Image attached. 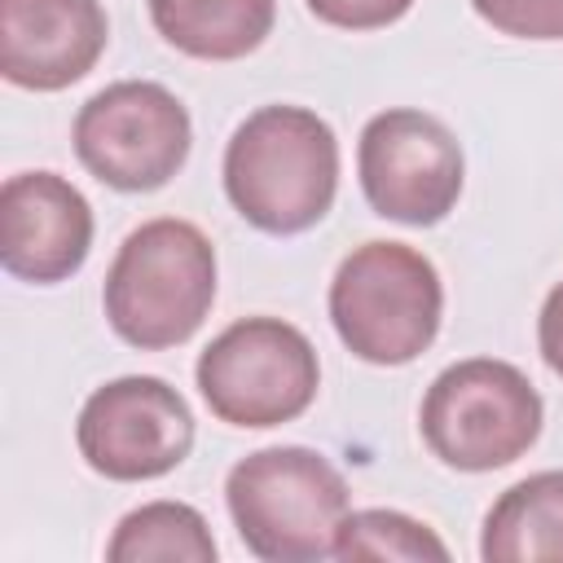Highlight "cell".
I'll return each instance as SVG.
<instances>
[{
    "label": "cell",
    "instance_id": "5bb4252c",
    "mask_svg": "<svg viewBox=\"0 0 563 563\" xmlns=\"http://www.w3.org/2000/svg\"><path fill=\"white\" fill-rule=\"evenodd\" d=\"M220 554L207 519L185 501H145L128 510L106 541L110 563H211Z\"/></svg>",
    "mask_w": 563,
    "mask_h": 563
},
{
    "label": "cell",
    "instance_id": "2e32d148",
    "mask_svg": "<svg viewBox=\"0 0 563 563\" xmlns=\"http://www.w3.org/2000/svg\"><path fill=\"white\" fill-rule=\"evenodd\" d=\"M471 9L515 40H563V0H471Z\"/></svg>",
    "mask_w": 563,
    "mask_h": 563
},
{
    "label": "cell",
    "instance_id": "30bf717a",
    "mask_svg": "<svg viewBox=\"0 0 563 563\" xmlns=\"http://www.w3.org/2000/svg\"><path fill=\"white\" fill-rule=\"evenodd\" d=\"M92 251V207L57 172H18L0 189V264L4 273L57 286Z\"/></svg>",
    "mask_w": 563,
    "mask_h": 563
},
{
    "label": "cell",
    "instance_id": "9a60e30c",
    "mask_svg": "<svg viewBox=\"0 0 563 563\" xmlns=\"http://www.w3.org/2000/svg\"><path fill=\"white\" fill-rule=\"evenodd\" d=\"M334 559H343V563H356V559H405V563L435 559V563H444L449 545L422 519H413L405 510L369 506V510L343 515L339 537H334Z\"/></svg>",
    "mask_w": 563,
    "mask_h": 563
},
{
    "label": "cell",
    "instance_id": "ac0fdd59",
    "mask_svg": "<svg viewBox=\"0 0 563 563\" xmlns=\"http://www.w3.org/2000/svg\"><path fill=\"white\" fill-rule=\"evenodd\" d=\"M537 347H541V361L563 378V282H554L550 295H545V303H541Z\"/></svg>",
    "mask_w": 563,
    "mask_h": 563
},
{
    "label": "cell",
    "instance_id": "4fadbf2b",
    "mask_svg": "<svg viewBox=\"0 0 563 563\" xmlns=\"http://www.w3.org/2000/svg\"><path fill=\"white\" fill-rule=\"evenodd\" d=\"M154 31L185 57L238 62L255 53L277 18V0H145Z\"/></svg>",
    "mask_w": 563,
    "mask_h": 563
},
{
    "label": "cell",
    "instance_id": "277c9868",
    "mask_svg": "<svg viewBox=\"0 0 563 563\" xmlns=\"http://www.w3.org/2000/svg\"><path fill=\"white\" fill-rule=\"evenodd\" d=\"M444 317L435 264L409 242H365L334 268L330 321L343 347L369 365L418 361Z\"/></svg>",
    "mask_w": 563,
    "mask_h": 563
},
{
    "label": "cell",
    "instance_id": "7a4b0ae2",
    "mask_svg": "<svg viewBox=\"0 0 563 563\" xmlns=\"http://www.w3.org/2000/svg\"><path fill=\"white\" fill-rule=\"evenodd\" d=\"M211 303L216 246L198 224L176 216H158L132 229L114 251L101 286L110 330L141 352H163L194 339Z\"/></svg>",
    "mask_w": 563,
    "mask_h": 563
},
{
    "label": "cell",
    "instance_id": "52a82bcc",
    "mask_svg": "<svg viewBox=\"0 0 563 563\" xmlns=\"http://www.w3.org/2000/svg\"><path fill=\"white\" fill-rule=\"evenodd\" d=\"M75 154L110 189H163L189 158V110L154 79H119L92 92L75 114Z\"/></svg>",
    "mask_w": 563,
    "mask_h": 563
},
{
    "label": "cell",
    "instance_id": "e0dca14e",
    "mask_svg": "<svg viewBox=\"0 0 563 563\" xmlns=\"http://www.w3.org/2000/svg\"><path fill=\"white\" fill-rule=\"evenodd\" d=\"M325 26H339V31H378V26H391L400 22L413 0H303Z\"/></svg>",
    "mask_w": 563,
    "mask_h": 563
},
{
    "label": "cell",
    "instance_id": "7c38bea8",
    "mask_svg": "<svg viewBox=\"0 0 563 563\" xmlns=\"http://www.w3.org/2000/svg\"><path fill=\"white\" fill-rule=\"evenodd\" d=\"M479 559L563 563V471H537L510 484L484 515Z\"/></svg>",
    "mask_w": 563,
    "mask_h": 563
},
{
    "label": "cell",
    "instance_id": "9c48e42d",
    "mask_svg": "<svg viewBox=\"0 0 563 563\" xmlns=\"http://www.w3.org/2000/svg\"><path fill=\"white\" fill-rule=\"evenodd\" d=\"M75 444L79 457L106 479H158L189 457L194 413L172 383L154 374H123L84 400Z\"/></svg>",
    "mask_w": 563,
    "mask_h": 563
},
{
    "label": "cell",
    "instance_id": "3957f363",
    "mask_svg": "<svg viewBox=\"0 0 563 563\" xmlns=\"http://www.w3.org/2000/svg\"><path fill=\"white\" fill-rule=\"evenodd\" d=\"M224 501L242 545L264 563H308L334 554L339 523L352 510L339 466L303 444L246 453L224 479Z\"/></svg>",
    "mask_w": 563,
    "mask_h": 563
},
{
    "label": "cell",
    "instance_id": "8fae6325",
    "mask_svg": "<svg viewBox=\"0 0 563 563\" xmlns=\"http://www.w3.org/2000/svg\"><path fill=\"white\" fill-rule=\"evenodd\" d=\"M110 44L101 0H0V75L13 88L62 92Z\"/></svg>",
    "mask_w": 563,
    "mask_h": 563
},
{
    "label": "cell",
    "instance_id": "ba28073f",
    "mask_svg": "<svg viewBox=\"0 0 563 563\" xmlns=\"http://www.w3.org/2000/svg\"><path fill=\"white\" fill-rule=\"evenodd\" d=\"M356 176L374 216L396 224H440L466 180V158L457 136L427 110H383L361 128Z\"/></svg>",
    "mask_w": 563,
    "mask_h": 563
},
{
    "label": "cell",
    "instance_id": "6da1fadb",
    "mask_svg": "<svg viewBox=\"0 0 563 563\" xmlns=\"http://www.w3.org/2000/svg\"><path fill=\"white\" fill-rule=\"evenodd\" d=\"M224 194L260 233H303L339 194V136L308 106H260L224 145Z\"/></svg>",
    "mask_w": 563,
    "mask_h": 563
},
{
    "label": "cell",
    "instance_id": "5b68a950",
    "mask_svg": "<svg viewBox=\"0 0 563 563\" xmlns=\"http://www.w3.org/2000/svg\"><path fill=\"white\" fill-rule=\"evenodd\" d=\"M541 418L545 405L528 374L497 356H466L440 369L418 409L427 449L466 475L519 462L537 444Z\"/></svg>",
    "mask_w": 563,
    "mask_h": 563
},
{
    "label": "cell",
    "instance_id": "8992f818",
    "mask_svg": "<svg viewBox=\"0 0 563 563\" xmlns=\"http://www.w3.org/2000/svg\"><path fill=\"white\" fill-rule=\"evenodd\" d=\"M207 409L246 431L295 422L321 387V361L308 334L282 317H242L224 325L194 365Z\"/></svg>",
    "mask_w": 563,
    "mask_h": 563
}]
</instances>
